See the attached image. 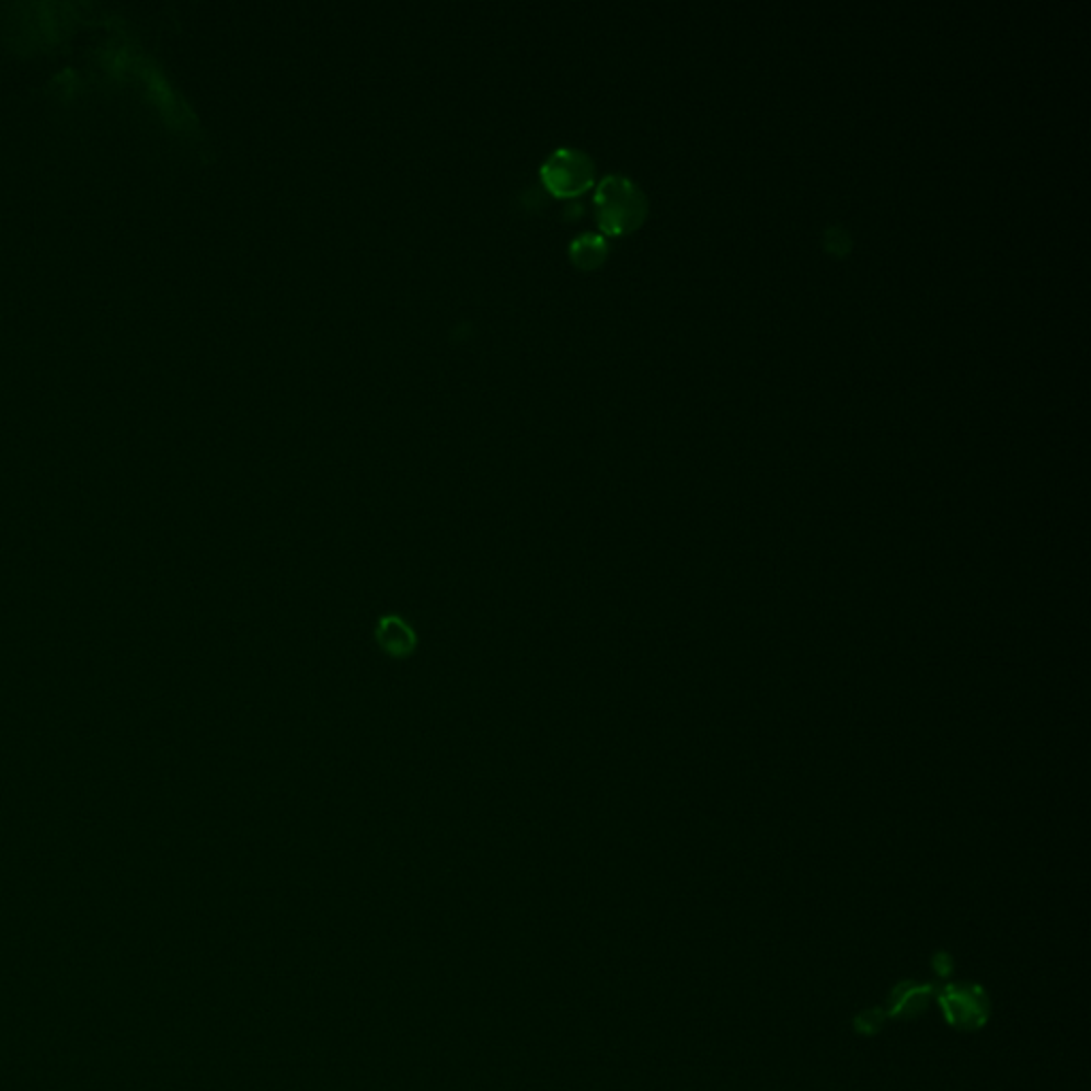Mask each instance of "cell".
Wrapping results in <instances>:
<instances>
[{
    "label": "cell",
    "mask_w": 1091,
    "mask_h": 1091,
    "mask_svg": "<svg viewBox=\"0 0 1091 1091\" xmlns=\"http://www.w3.org/2000/svg\"><path fill=\"white\" fill-rule=\"evenodd\" d=\"M595 209L601 231L619 237L633 233L644 225L648 216V198L633 180L624 175H608L597 186Z\"/></svg>",
    "instance_id": "1"
},
{
    "label": "cell",
    "mask_w": 1091,
    "mask_h": 1091,
    "mask_svg": "<svg viewBox=\"0 0 1091 1091\" xmlns=\"http://www.w3.org/2000/svg\"><path fill=\"white\" fill-rule=\"evenodd\" d=\"M593 177H595L593 160L585 152L574 148H561L552 152L542 164V182L554 195H581L593 186Z\"/></svg>",
    "instance_id": "2"
},
{
    "label": "cell",
    "mask_w": 1091,
    "mask_h": 1091,
    "mask_svg": "<svg viewBox=\"0 0 1091 1091\" xmlns=\"http://www.w3.org/2000/svg\"><path fill=\"white\" fill-rule=\"evenodd\" d=\"M376 642L382 648V653H387L392 659H407L418 646L414 627L399 615H389L380 619L376 629Z\"/></svg>",
    "instance_id": "3"
},
{
    "label": "cell",
    "mask_w": 1091,
    "mask_h": 1091,
    "mask_svg": "<svg viewBox=\"0 0 1091 1091\" xmlns=\"http://www.w3.org/2000/svg\"><path fill=\"white\" fill-rule=\"evenodd\" d=\"M608 241L606 237L595 233H585L581 237H576L570 245V256L574 261L576 267L585 269V272H590V269H597L604 265V261L608 259Z\"/></svg>",
    "instance_id": "4"
},
{
    "label": "cell",
    "mask_w": 1091,
    "mask_h": 1091,
    "mask_svg": "<svg viewBox=\"0 0 1091 1091\" xmlns=\"http://www.w3.org/2000/svg\"><path fill=\"white\" fill-rule=\"evenodd\" d=\"M823 245L825 250L836 256V259H842L851 252L853 248V241H851V234L847 233L842 227H829L825 234H823Z\"/></svg>",
    "instance_id": "5"
}]
</instances>
